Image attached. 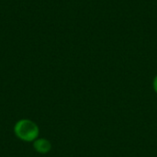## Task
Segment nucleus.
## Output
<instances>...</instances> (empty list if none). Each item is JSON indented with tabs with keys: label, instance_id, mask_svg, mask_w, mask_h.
I'll return each instance as SVG.
<instances>
[{
	"label": "nucleus",
	"instance_id": "f257e3e1",
	"mask_svg": "<svg viewBox=\"0 0 157 157\" xmlns=\"http://www.w3.org/2000/svg\"><path fill=\"white\" fill-rule=\"evenodd\" d=\"M14 132L16 136L24 142H34L40 133L38 125L30 120H20L15 127Z\"/></svg>",
	"mask_w": 157,
	"mask_h": 157
},
{
	"label": "nucleus",
	"instance_id": "f03ea898",
	"mask_svg": "<svg viewBox=\"0 0 157 157\" xmlns=\"http://www.w3.org/2000/svg\"><path fill=\"white\" fill-rule=\"evenodd\" d=\"M33 147L35 151L40 154H47L52 149V144L49 140L40 138V139H36L33 142Z\"/></svg>",
	"mask_w": 157,
	"mask_h": 157
},
{
	"label": "nucleus",
	"instance_id": "7ed1b4c3",
	"mask_svg": "<svg viewBox=\"0 0 157 157\" xmlns=\"http://www.w3.org/2000/svg\"><path fill=\"white\" fill-rule=\"evenodd\" d=\"M153 88H154L155 92L157 94V75H155V77L154 78V81H153Z\"/></svg>",
	"mask_w": 157,
	"mask_h": 157
}]
</instances>
